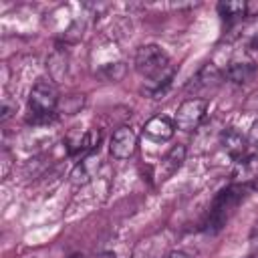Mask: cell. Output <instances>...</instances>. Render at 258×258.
I'll list each match as a JSON object with an SVG mask.
<instances>
[{
  "label": "cell",
  "instance_id": "1",
  "mask_svg": "<svg viewBox=\"0 0 258 258\" xmlns=\"http://www.w3.org/2000/svg\"><path fill=\"white\" fill-rule=\"evenodd\" d=\"M135 69L139 75L149 79L151 95L157 99L173 79V67L167 52L157 44H143L135 52Z\"/></svg>",
  "mask_w": 258,
  "mask_h": 258
},
{
  "label": "cell",
  "instance_id": "2",
  "mask_svg": "<svg viewBox=\"0 0 258 258\" xmlns=\"http://www.w3.org/2000/svg\"><path fill=\"white\" fill-rule=\"evenodd\" d=\"M242 185H230V187H224L212 202V208H210V214H208V220L204 224V230L208 234H218L226 222L230 220V216L234 214V210L238 208V204L242 202Z\"/></svg>",
  "mask_w": 258,
  "mask_h": 258
},
{
  "label": "cell",
  "instance_id": "3",
  "mask_svg": "<svg viewBox=\"0 0 258 258\" xmlns=\"http://www.w3.org/2000/svg\"><path fill=\"white\" fill-rule=\"evenodd\" d=\"M56 107H58L56 87L50 81H40L32 87L30 97H28V109H30L28 121L34 123V125L48 123L52 119Z\"/></svg>",
  "mask_w": 258,
  "mask_h": 258
},
{
  "label": "cell",
  "instance_id": "4",
  "mask_svg": "<svg viewBox=\"0 0 258 258\" xmlns=\"http://www.w3.org/2000/svg\"><path fill=\"white\" fill-rule=\"evenodd\" d=\"M206 111H208V99L194 97V99L183 101L175 113V127L185 133L196 131L200 127V123L204 121Z\"/></svg>",
  "mask_w": 258,
  "mask_h": 258
},
{
  "label": "cell",
  "instance_id": "5",
  "mask_svg": "<svg viewBox=\"0 0 258 258\" xmlns=\"http://www.w3.org/2000/svg\"><path fill=\"white\" fill-rule=\"evenodd\" d=\"M111 155L117 159H129L137 149V135L131 127H119L109 143Z\"/></svg>",
  "mask_w": 258,
  "mask_h": 258
},
{
  "label": "cell",
  "instance_id": "6",
  "mask_svg": "<svg viewBox=\"0 0 258 258\" xmlns=\"http://www.w3.org/2000/svg\"><path fill=\"white\" fill-rule=\"evenodd\" d=\"M222 79H224V75L218 71L216 64L210 62V64L200 69L196 79H191V83L187 85V91H196V93H208L210 91L212 93V91H216L220 87Z\"/></svg>",
  "mask_w": 258,
  "mask_h": 258
},
{
  "label": "cell",
  "instance_id": "7",
  "mask_svg": "<svg viewBox=\"0 0 258 258\" xmlns=\"http://www.w3.org/2000/svg\"><path fill=\"white\" fill-rule=\"evenodd\" d=\"M232 177H234L236 185L254 183L258 179V155H244V157L236 159Z\"/></svg>",
  "mask_w": 258,
  "mask_h": 258
},
{
  "label": "cell",
  "instance_id": "8",
  "mask_svg": "<svg viewBox=\"0 0 258 258\" xmlns=\"http://www.w3.org/2000/svg\"><path fill=\"white\" fill-rule=\"evenodd\" d=\"M256 75H258V67L252 60H234L226 69V77L236 85H246L254 81Z\"/></svg>",
  "mask_w": 258,
  "mask_h": 258
},
{
  "label": "cell",
  "instance_id": "9",
  "mask_svg": "<svg viewBox=\"0 0 258 258\" xmlns=\"http://www.w3.org/2000/svg\"><path fill=\"white\" fill-rule=\"evenodd\" d=\"M97 169H99V159L95 157V153H91V155L83 157V159L73 167V171H71V181H73L75 185H85V183H89V181L93 179V175H95Z\"/></svg>",
  "mask_w": 258,
  "mask_h": 258
},
{
  "label": "cell",
  "instance_id": "10",
  "mask_svg": "<svg viewBox=\"0 0 258 258\" xmlns=\"http://www.w3.org/2000/svg\"><path fill=\"white\" fill-rule=\"evenodd\" d=\"M220 143H222V147H224L234 159H240V157L244 155V149H246V143H248V141L242 137V133H240L238 129L228 127V129L222 131Z\"/></svg>",
  "mask_w": 258,
  "mask_h": 258
},
{
  "label": "cell",
  "instance_id": "11",
  "mask_svg": "<svg viewBox=\"0 0 258 258\" xmlns=\"http://www.w3.org/2000/svg\"><path fill=\"white\" fill-rule=\"evenodd\" d=\"M175 125L167 117H153L145 123V135H149L155 141H167L173 137Z\"/></svg>",
  "mask_w": 258,
  "mask_h": 258
},
{
  "label": "cell",
  "instance_id": "12",
  "mask_svg": "<svg viewBox=\"0 0 258 258\" xmlns=\"http://www.w3.org/2000/svg\"><path fill=\"white\" fill-rule=\"evenodd\" d=\"M183 161H185V147H183V145L171 147L169 153H167V155L163 157V161H161V179L173 175V173L183 165Z\"/></svg>",
  "mask_w": 258,
  "mask_h": 258
},
{
  "label": "cell",
  "instance_id": "13",
  "mask_svg": "<svg viewBox=\"0 0 258 258\" xmlns=\"http://www.w3.org/2000/svg\"><path fill=\"white\" fill-rule=\"evenodd\" d=\"M248 4L246 2H220L218 4V14L226 20V22H234L246 16Z\"/></svg>",
  "mask_w": 258,
  "mask_h": 258
},
{
  "label": "cell",
  "instance_id": "14",
  "mask_svg": "<svg viewBox=\"0 0 258 258\" xmlns=\"http://www.w3.org/2000/svg\"><path fill=\"white\" fill-rule=\"evenodd\" d=\"M46 67H48V71H50V75H52L54 81H58V79L67 73V54L62 52V48H56V50L48 56Z\"/></svg>",
  "mask_w": 258,
  "mask_h": 258
},
{
  "label": "cell",
  "instance_id": "15",
  "mask_svg": "<svg viewBox=\"0 0 258 258\" xmlns=\"http://www.w3.org/2000/svg\"><path fill=\"white\" fill-rule=\"evenodd\" d=\"M85 105V95H71L64 97V101H58V107L64 115H75Z\"/></svg>",
  "mask_w": 258,
  "mask_h": 258
},
{
  "label": "cell",
  "instance_id": "16",
  "mask_svg": "<svg viewBox=\"0 0 258 258\" xmlns=\"http://www.w3.org/2000/svg\"><path fill=\"white\" fill-rule=\"evenodd\" d=\"M248 143L258 147V119H256V121L252 123V127H250V133H248Z\"/></svg>",
  "mask_w": 258,
  "mask_h": 258
},
{
  "label": "cell",
  "instance_id": "17",
  "mask_svg": "<svg viewBox=\"0 0 258 258\" xmlns=\"http://www.w3.org/2000/svg\"><path fill=\"white\" fill-rule=\"evenodd\" d=\"M12 111H14V109H12L8 103H4V105H2V115H0V119H2V121H8L10 115H12Z\"/></svg>",
  "mask_w": 258,
  "mask_h": 258
},
{
  "label": "cell",
  "instance_id": "18",
  "mask_svg": "<svg viewBox=\"0 0 258 258\" xmlns=\"http://www.w3.org/2000/svg\"><path fill=\"white\" fill-rule=\"evenodd\" d=\"M163 258H189L185 252H181V250H173V252H169V254H165Z\"/></svg>",
  "mask_w": 258,
  "mask_h": 258
},
{
  "label": "cell",
  "instance_id": "19",
  "mask_svg": "<svg viewBox=\"0 0 258 258\" xmlns=\"http://www.w3.org/2000/svg\"><path fill=\"white\" fill-rule=\"evenodd\" d=\"M250 48L258 50V34H254V36H252V40H250Z\"/></svg>",
  "mask_w": 258,
  "mask_h": 258
},
{
  "label": "cell",
  "instance_id": "20",
  "mask_svg": "<svg viewBox=\"0 0 258 258\" xmlns=\"http://www.w3.org/2000/svg\"><path fill=\"white\" fill-rule=\"evenodd\" d=\"M95 258H117L113 252H103V254H99V256H95Z\"/></svg>",
  "mask_w": 258,
  "mask_h": 258
},
{
  "label": "cell",
  "instance_id": "21",
  "mask_svg": "<svg viewBox=\"0 0 258 258\" xmlns=\"http://www.w3.org/2000/svg\"><path fill=\"white\" fill-rule=\"evenodd\" d=\"M252 187H254V189H256V191H258V179H256V181H254V183H252Z\"/></svg>",
  "mask_w": 258,
  "mask_h": 258
},
{
  "label": "cell",
  "instance_id": "22",
  "mask_svg": "<svg viewBox=\"0 0 258 258\" xmlns=\"http://www.w3.org/2000/svg\"><path fill=\"white\" fill-rule=\"evenodd\" d=\"M71 258H85V256H83V254H73Z\"/></svg>",
  "mask_w": 258,
  "mask_h": 258
}]
</instances>
